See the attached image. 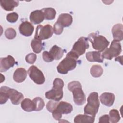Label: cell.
Segmentation results:
<instances>
[{"mask_svg": "<svg viewBox=\"0 0 123 123\" xmlns=\"http://www.w3.org/2000/svg\"><path fill=\"white\" fill-rule=\"evenodd\" d=\"M63 86L64 82L62 79L55 78L53 82L52 88L45 93V97L50 100L59 101L63 98Z\"/></svg>", "mask_w": 123, "mask_h": 123, "instance_id": "1", "label": "cell"}, {"mask_svg": "<svg viewBox=\"0 0 123 123\" xmlns=\"http://www.w3.org/2000/svg\"><path fill=\"white\" fill-rule=\"evenodd\" d=\"M68 89L72 92L73 99L77 105H82L86 101V96L82 90L81 83L77 81H74L68 84Z\"/></svg>", "mask_w": 123, "mask_h": 123, "instance_id": "2", "label": "cell"}, {"mask_svg": "<svg viewBox=\"0 0 123 123\" xmlns=\"http://www.w3.org/2000/svg\"><path fill=\"white\" fill-rule=\"evenodd\" d=\"M87 103L84 109V114L95 117L100 105L98 94L96 92L91 93L87 98Z\"/></svg>", "mask_w": 123, "mask_h": 123, "instance_id": "3", "label": "cell"}, {"mask_svg": "<svg viewBox=\"0 0 123 123\" xmlns=\"http://www.w3.org/2000/svg\"><path fill=\"white\" fill-rule=\"evenodd\" d=\"M89 47L88 39L84 37H80L74 44L71 50L67 54L77 59L85 53L86 50Z\"/></svg>", "mask_w": 123, "mask_h": 123, "instance_id": "4", "label": "cell"}, {"mask_svg": "<svg viewBox=\"0 0 123 123\" xmlns=\"http://www.w3.org/2000/svg\"><path fill=\"white\" fill-rule=\"evenodd\" d=\"M87 38L91 43L93 48L99 52L105 49L110 44V42L105 37L96 33L89 34Z\"/></svg>", "mask_w": 123, "mask_h": 123, "instance_id": "5", "label": "cell"}, {"mask_svg": "<svg viewBox=\"0 0 123 123\" xmlns=\"http://www.w3.org/2000/svg\"><path fill=\"white\" fill-rule=\"evenodd\" d=\"M77 65V59L67 54L66 57L63 59L58 64L57 70L59 73L66 74L70 71L74 69Z\"/></svg>", "mask_w": 123, "mask_h": 123, "instance_id": "6", "label": "cell"}, {"mask_svg": "<svg viewBox=\"0 0 123 123\" xmlns=\"http://www.w3.org/2000/svg\"><path fill=\"white\" fill-rule=\"evenodd\" d=\"M122 51L121 45L119 41L113 40L110 48H106L103 51L101 54L103 58L107 60H111L113 57L118 56Z\"/></svg>", "mask_w": 123, "mask_h": 123, "instance_id": "7", "label": "cell"}, {"mask_svg": "<svg viewBox=\"0 0 123 123\" xmlns=\"http://www.w3.org/2000/svg\"><path fill=\"white\" fill-rule=\"evenodd\" d=\"M53 33L52 26L50 25H38L37 26L34 38L42 40L47 39L51 37Z\"/></svg>", "mask_w": 123, "mask_h": 123, "instance_id": "8", "label": "cell"}, {"mask_svg": "<svg viewBox=\"0 0 123 123\" xmlns=\"http://www.w3.org/2000/svg\"><path fill=\"white\" fill-rule=\"evenodd\" d=\"M73 111L72 105L67 102L61 101L57 105L56 109L52 111L53 118L56 120H59L62 117V114H69Z\"/></svg>", "mask_w": 123, "mask_h": 123, "instance_id": "9", "label": "cell"}, {"mask_svg": "<svg viewBox=\"0 0 123 123\" xmlns=\"http://www.w3.org/2000/svg\"><path fill=\"white\" fill-rule=\"evenodd\" d=\"M0 90L5 91L7 93L9 98L13 105H17L19 104L24 98V95L22 93L8 86H2L0 87Z\"/></svg>", "mask_w": 123, "mask_h": 123, "instance_id": "10", "label": "cell"}, {"mask_svg": "<svg viewBox=\"0 0 123 123\" xmlns=\"http://www.w3.org/2000/svg\"><path fill=\"white\" fill-rule=\"evenodd\" d=\"M29 77L33 82L37 84H43L45 81V78L44 74L35 65L31 66L27 71Z\"/></svg>", "mask_w": 123, "mask_h": 123, "instance_id": "11", "label": "cell"}, {"mask_svg": "<svg viewBox=\"0 0 123 123\" xmlns=\"http://www.w3.org/2000/svg\"><path fill=\"white\" fill-rule=\"evenodd\" d=\"M15 64V59L11 55H8L7 57L1 58L0 59V71L1 72H6L11 67H13Z\"/></svg>", "mask_w": 123, "mask_h": 123, "instance_id": "12", "label": "cell"}, {"mask_svg": "<svg viewBox=\"0 0 123 123\" xmlns=\"http://www.w3.org/2000/svg\"><path fill=\"white\" fill-rule=\"evenodd\" d=\"M34 26L28 21L22 22L19 27L20 33L23 36L29 37L32 35L34 31Z\"/></svg>", "mask_w": 123, "mask_h": 123, "instance_id": "13", "label": "cell"}, {"mask_svg": "<svg viewBox=\"0 0 123 123\" xmlns=\"http://www.w3.org/2000/svg\"><path fill=\"white\" fill-rule=\"evenodd\" d=\"M29 19L30 22L35 24H39L45 19L44 15L41 10H35L32 12L30 14Z\"/></svg>", "mask_w": 123, "mask_h": 123, "instance_id": "14", "label": "cell"}, {"mask_svg": "<svg viewBox=\"0 0 123 123\" xmlns=\"http://www.w3.org/2000/svg\"><path fill=\"white\" fill-rule=\"evenodd\" d=\"M99 99L102 104L108 107H111L114 103L115 95L111 93L105 92L100 96Z\"/></svg>", "mask_w": 123, "mask_h": 123, "instance_id": "15", "label": "cell"}, {"mask_svg": "<svg viewBox=\"0 0 123 123\" xmlns=\"http://www.w3.org/2000/svg\"><path fill=\"white\" fill-rule=\"evenodd\" d=\"M114 40L120 41L123 39V25L121 24H117L113 25L111 30Z\"/></svg>", "mask_w": 123, "mask_h": 123, "instance_id": "16", "label": "cell"}, {"mask_svg": "<svg viewBox=\"0 0 123 123\" xmlns=\"http://www.w3.org/2000/svg\"><path fill=\"white\" fill-rule=\"evenodd\" d=\"M72 22L73 17L69 13H62L60 14L57 21V22L63 27L69 26L72 24Z\"/></svg>", "mask_w": 123, "mask_h": 123, "instance_id": "17", "label": "cell"}, {"mask_svg": "<svg viewBox=\"0 0 123 123\" xmlns=\"http://www.w3.org/2000/svg\"><path fill=\"white\" fill-rule=\"evenodd\" d=\"M27 76V72L24 68H18L14 72L13 78L17 83L24 82Z\"/></svg>", "mask_w": 123, "mask_h": 123, "instance_id": "18", "label": "cell"}, {"mask_svg": "<svg viewBox=\"0 0 123 123\" xmlns=\"http://www.w3.org/2000/svg\"><path fill=\"white\" fill-rule=\"evenodd\" d=\"M86 57L87 61L90 62H103V58L99 51H93L87 52L86 54Z\"/></svg>", "mask_w": 123, "mask_h": 123, "instance_id": "19", "label": "cell"}, {"mask_svg": "<svg viewBox=\"0 0 123 123\" xmlns=\"http://www.w3.org/2000/svg\"><path fill=\"white\" fill-rule=\"evenodd\" d=\"M0 6L3 9L7 11H13L19 4V1L14 0H1L0 1Z\"/></svg>", "mask_w": 123, "mask_h": 123, "instance_id": "20", "label": "cell"}, {"mask_svg": "<svg viewBox=\"0 0 123 123\" xmlns=\"http://www.w3.org/2000/svg\"><path fill=\"white\" fill-rule=\"evenodd\" d=\"M49 53L54 60H59L62 57L64 54V50L61 48L55 45L50 49Z\"/></svg>", "mask_w": 123, "mask_h": 123, "instance_id": "21", "label": "cell"}, {"mask_svg": "<svg viewBox=\"0 0 123 123\" xmlns=\"http://www.w3.org/2000/svg\"><path fill=\"white\" fill-rule=\"evenodd\" d=\"M95 117L87 114H78L74 119V122L77 123H93L94 122Z\"/></svg>", "mask_w": 123, "mask_h": 123, "instance_id": "22", "label": "cell"}, {"mask_svg": "<svg viewBox=\"0 0 123 123\" xmlns=\"http://www.w3.org/2000/svg\"><path fill=\"white\" fill-rule=\"evenodd\" d=\"M21 106L22 109L25 111L31 112L35 111V106L33 100L29 98H25L21 102Z\"/></svg>", "mask_w": 123, "mask_h": 123, "instance_id": "23", "label": "cell"}, {"mask_svg": "<svg viewBox=\"0 0 123 123\" xmlns=\"http://www.w3.org/2000/svg\"><path fill=\"white\" fill-rule=\"evenodd\" d=\"M44 13L45 19L47 20H52L55 18L56 12L52 8H45L41 9Z\"/></svg>", "mask_w": 123, "mask_h": 123, "instance_id": "24", "label": "cell"}, {"mask_svg": "<svg viewBox=\"0 0 123 123\" xmlns=\"http://www.w3.org/2000/svg\"><path fill=\"white\" fill-rule=\"evenodd\" d=\"M31 46L33 51L36 53H40L44 48V45L41 40L34 38L31 42Z\"/></svg>", "mask_w": 123, "mask_h": 123, "instance_id": "25", "label": "cell"}, {"mask_svg": "<svg viewBox=\"0 0 123 123\" xmlns=\"http://www.w3.org/2000/svg\"><path fill=\"white\" fill-rule=\"evenodd\" d=\"M103 70L102 67L98 64L93 65L90 69V74L94 77H99L103 74Z\"/></svg>", "mask_w": 123, "mask_h": 123, "instance_id": "26", "label": "cell"}, {"mask_svg": "<svg viewBox=\"0 0 123 123\" xmlns=\"http://www.w3.org/2000/svg\"><path fill=\"white\" fill-rule=\"evenodd\" d=\"M109 120L111 123L118 122L120 120V115L117 110L112 109L109 112Z\"/></svg>", "mask_w": 123, "mask_h": 123, "instance_id": "27", "label": "cell"}, {"mask_svg": "<svg viewBox=\"0 0 123 123\" xmlns=\"http://www.w3.org/2000/svg\"><path fill=\"white\" fill-rule=\"evenodd\" d=\"M35 106V111H39L42 110L45 106V102L42 98L36 97L33 99Z\"/></svg>", "mask_w": 123, "mask_h": 123, "instance_id": "28", "label": "cell"}, {"mask_svg": "<svg viewBox=\"0 0 123 123\" xmlns=\"http://www.w3.org/2000/svg\"><path fill=\"white\" fill-rule=\"evenodd\" d=\"M6 37L8 39H13L16 36V32L14 29L13 28H7L4 32Z\"/></svg>", "mask_w": 123, "mask_h": 123, "instance_id": "29", "label": "cell"}, {"mask_svg": "<svg viewBox=\"0 0 123 123\" xmlns=\"http://www.w3.org/2000/svg\"><path fill=\"white\" fill-rule=\"evenodd\" d=\"M18 17V14L16 12H13L8 14L6 16V19L8 22L11 23H14L17 21Z\"/></svg>", "mask_w": 123, "mask_h": 123, "instance_id": "30", "label": "cell"}, {"mask_svg": "<svg viewBox=\"0 0 123 123\" xmlns=\"http://www.w3.org/2000/svg\"><path fill=\"white\" fill-rule=\"evenodd\" d=\"M58 101H54V100H49L48 102L46 105V108L48 111L50 112H52V111L56 109L57 104H58Z\"/></svg>", "mask_w": 123, "mask_h": 123, "instance_id": "31", "label": "cell"}, {"mask_svg": "<svg viewBox=\"0 0 123 123\" xmlns=\"http://www.w3.org/2000/svg\"><path fill=\"white\" fill-rule=\"evenodd\" d=\"M53 30L54 33L56 35H59L62 33L63 30V27L56 22L53 25Z\"/></svg>", "mask_w": 123, "mask_h": 123, "instance_id": "32", "label": "cell"}, {"mask_svg": "<svg viewBox=\"0 0 123 123\" xmlns=\"http://www.w3.org/2000/svg\"><path fill=\"white\" fill-rule=\"evenodd\" d=\"M37 59V55L34 53L28 54L25 56V61L29 64H33Z\"/></svg>", "mask_w": 123, "mask_h": 123, "instance_id": "33", "label": "cell"}, {"mask_svg": "<svg viewBox=\"0 0 123 123\" xmlns=\"http://www.w3.org/2000/svg\"><path fill=\"white\" fill-rule=\"evenodd\" d=\"M9 97L7 93L3 91L0 90V104H3L5 103L8 99H9Z\"/></svg>", "mask_w": 123, "mask_h": 123, "instance_id": "34", "label": "cell"}, {"mask_svg": "<svg viewBox=\"0 0 123 123\" xmlns=\"http://www.w3.org/2000/svg\"><path fill=\"white\" fill-rule=\"evenodd\" d=\"M42 58L43 60L47 62H51L54 60V59L52 58L49 52L47 51H44L42 53Z\"/></svg>", "mask_w": 123, "mask_h": 123, "instance_id": "35", "label": "cell"}, {"mask_svg": "<svg viewBox=\"0 0 123 123\" xmlns=\"http://www.w3.org/2000/svg\"><path fill=\"white\" fill-rule=\"evenodd\" d=\"M110 122L109 120V116L108 114H105L101 116L99 118V123H109Z\"/></svg>", "mask_w": 123, "mask_h": 123, "instance_id": "36", "label": "cell"}]
</instances>
